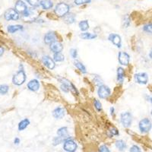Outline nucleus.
I'll use <instances>...</instances> for the list:
<instances>
[{
    "label": "nucleus",
    "mask_w": 152,
    "mask_h": 152,
    "mask_svg": "<svg viewBox=\"0 0 152 152\" xmlns=\"http://www.w3.org/2000/svg\"><path fill=\"white\" fill-rule=\"evenodd\" d=\"M97 94L100 98L107 99L111 94V91L108 86L102 85L99 86L98 90H97Z\"/></svg>",
    "instance_id": "obj_6"
},
{
    "label": "nucleus",
    "mask_w": 152,
    "mask_h": 152,
    "mask_svg": "<svg viewBox=\"0 0 152 152\" xmlns=\"http://www.w3.org/2000/svg\"><path fill=\"white\" fill-rule=\"evenodd\" d=\"M78 26H79L80 30L82 31H86L89 29V23L87 20L81 21L78 24Z\"/></svg>",
    "instance_id": "obj_26"
},
{
    "label": "nucleus",
    "mask_w": 152,
    "mask_h": 152,
    "mask_svg": "<svg viewBox=\"0 0 152 152\" xmlns=\"http://www.w3.org/2000/svg\"><path fill=\"white\" fill-rule=\"evenodd\" d=\"M94 82H95V84H96L97 85H98V86H100V85H103V81L102 79L100 78V76H95L94 78Z\"/></svg>",
    "instance_id": "obj_37"
},
{
    "label": "nucleus",
    "mask_w": 152,
    "mask_h": 152,
    "mask_svg": "<svg viewBox=\"0 0 152 152\" xmlns=\"http://www.w3.org/2000/svg\"><path fill=\"white\" fill-rule=\"evenodd\" d=\"M66 139H64V138H62L60 136H57V137H54L53 139V146H57V145H60L61 143L64 142Z\"/></svg>",
    "instance_id": "obj_27"
},
{
    "label": "nucleus",
    "mask_w": 152,
    "mask_h": 152,
    "mask_svg": "<svg viewBox=\"0 0 152 152\" xmlns=\"http://www.w3.org/2000/svg\"><path fill=\"white\" fill-rule=\"evenodd\" d=\"M149 100H150V102L152 104V97H150V99H149Z\"/></svg>",
    "instance_id": "obj_44"
},
{
    "label": "nucleus",
    "mask_w": 152,
    "mask_h": 152,
    "mask_svg": "<svg viewBox=\"0 0 152 152\" xmlns=\"http://www.w3.org/2000/svg\"><path fill=\"white\" fill-rule=\"evenodd\" d=\"M91 2V0H74V3L76 6H82V5L90 3Z\"/></svg>",
    "instance_id": "obj_33"
},
{
    "label": "nucleus",
    "mask_w": 152,
    "mask_h": 152,
    "mask_svg": "<svg viewBox=\"0 0 152 152\" xmlns=\"http://www.w3.org/2000/svg\"><path fill=\"white\" fill-rule=\"evenodd\" d=\"M4 52H5V50L2 46H0V56H2L3 55Z\"/></svg>",
    "instance_id": "obj_42"
},
{
    "label": "nucleus",
    "mask_w": 152,
    "mask_h": 152,
    "mask_svg": "<svg viewBox=\"0 0 152 152\" xmlns=\"http://www.w3.org/2000/svg\"><path fill=\"white\" fill-rule=\"evenodd\" d=\"M117 76H116V80L118 83L119 84H123L124 82V78L126 77V72H125V69L122 68V67H118L117 68Z\"/></svg>",
    "instance_id": "obj_17"
},
{
    "label": "nucleus",
    "mask_w": 152,
    "mask_h": 152,
    "mask_svg": "<svg viewBox=\"0 0 152 152\" xmlns=\"http://www.w3.org/2000/svg\"><path fill=\"white\" fill-rule=\"evenodd\" d=\"M108 40L110 42H112L116 46H117L118 48H121V46H122V39H121L120 36L119 34L109 33V36H108Z\"/></svg>",
    "instance_id": "obj_11"
},
{
    "label": "nucleus",
    "mask_w": 152,
    "mask_h": 152,
    "mask_svg": "<svg viewBox=\"0 0 152 152\" xmlns=\"http://www.w3.org/2000/svg\"><path fill=\"white\" fill-rule=\"evenodd\" d=\"M63 149L66 152H75L78 149V145L71 138L63 142Z\"/></svg>",
    "instance_id": "obj_5"
},
{
    "label": "nucleus",
    "mask_w": 152,
    "mask_h": 152,
    "mask_svg": "<svg viewBox=\"0 0 152 152\" xmlns=\"http://www.w3.org/2000/svg\"><path fill=\"white\" fill-rule=\"evenodd\" d=\"M64 60H65V58L61 53H56L53 54V60L56 63H61V62L64 61Z\"/></svg>",
    "instance_id": "obj_28"
},
{
    "label": "nucleus",
    "mask_w": 152,
    "mask_h": 152,
    "mask_svg": "<svg viewBox=\"0 0 152 152\" xmlns=\"http://www.w3.org/2000/svg\"><path fill=\"white\" fill-rule=\"evenodd\" d=\"M28 2L33 7H37L40 5V0H27Z\"/></svg>",
    "instance_id": "obj_36"
},
{
    "label": "nucleus",
    "mask_w": 152,
    "mask_h": 152,
    "mask_svg": "<svg viewBox=\"0 0 152 152\" xmlns=\"http://www.w3.org/2000/svg\"><path fill=\"white\" fill-rule=\"evenodd\" d=\"M152 128V123L148 118H144L139 123V129L141 133H148Z\"/></svg>",
    "instance_id": "obj_3"
},
{
    "label": "nucleus",
    "mask_w": 152,
    "mask_h": 152,
    "mask_svg": "<svg viewBox=\"0 0 152 152\" xmlns=\"http://www.w3.org/2000/svg\"><path fill=\"white\" fill-rule=\"evenodd\" d=\"M40 6L43 8V9L49 10L52 9L53 6V3L51 0H41L40 2Z\"/></svg>",
    "instance_id": "obj_19"
},
{
    "label": "nucleus",
    "mask_w": 152,
    "mask_h": 152,
    "mask_svg": "<svg viewBox=\"0 0 152 152\" xmlns=\"http://www.w3.org/2000/svg\"><path fill=\"white\" fill-rule=\"evenodd\" d=\"M57 136H60L62 138H64L67 140V139H71L72 137L69 136V131H68V128L65 126L61 127L57 130Z\"/></svg>",
    "instance_id": "obj_18"
},
{
    "label": "nucleus",
    "mask_w": 152,
    "mask_h": 152,
    "mask_svg": "<svg viewBox=\"0 0 152 152\" xmlns=\"http://www.w3.org/2000/svg\"><path fill=\"white\" fill-rule=\"evenodd\" d=\"M64 21L67 24H71L75 22V15L73 13H68L65 17H64Z\"/></svg>",
    "instance_id": "obj_24"
},
{
    "label": "nucleus",
    "mask_w": 152,
    "mask_h": 152,
    "mask_svg": "<svg viewBox=\"0 0 152 152\" xmlns=\"http://www.w3.org/2000/svg\"><path fill=\"white\" fill-rule=\"evenodd\" d=\"M120 122L124 128H129L132 125V116L129 112H125L121 113Z\"/></svg>",
    "instance_id": "obj_4"
},
{
    "label": "nucleus",
    "mask_w": 152,
    "mask_h": 152,
    "mask_svg": "<svg viewBox=\"0 0 152 152\" xmlns=\"http://www.w3.org/2000/svg\"><path fill=\"white\" fill-rule=\"evenodd\" d=\"M149 57H150L151 59V60H152V48H151V51H150V53H149Z\"/></svg>",
    "instance_id": "obj_43"
},
{
    "label": "nucleus",
    "mask_w": 152,
    "mask_h": 152,
    "mask_svg": "<svg viewBox=\"0 0 152 152\" xmlns=\"http://www.w3.org/2000/svg\"><path fill=\"white\" fill-rule=\"evenodd\" d=\"M42 63L45 66L47 67L50 70H53L56 67V64H55V61L53 60V59H52L49 56H43L42 57Z\"/></svg>",
    "instance_id": "obj_12"
},
{
    "label": "nucleus",
    "mask_w": 152,
    "mask_h": 152,
    "mask_svg": "<svg viewBox=\"0 0 152 152\" xmlns=\"http://www.w3.org/2000/svg\"><path fill=\"white\" fill-rule=\"evenodd\" d=\"M26 74L24 72V69H19L12 78V83L17 86L22 85L26 81Z\"/></svg>",
    "instance_id": "obj_2"
},
{
    "label": "nucleus",
    "mask_w": 152,
    "mask_h": 152,
    "mask_svg": "<svg viewBox=\"0 0 152 152\" xmlns=\"http://www.w3.org/2000/svg\"><path fill=\"white\" fill-rule=\"evenodd\" d=\"M53 116L56 119H61L65 115V109L62 107H57L53 110Z\"/></svg>",
    "instance_id": "obj_13"
},
{
    "label": "nucleus",
    "mask_w": 152,
    "mask_h": 152,
    "mask_svg": "<svg viewBox=\"0 0 152 152\" xmlns=\"http://www.w3.org/2000/svg\"><path fill=\"white\" fill-rule=\"evenodd\" d=\"M30 123L31 122L28 119H23V120L21 121V122L18 123V131H20L21 132V131L24 130L28 126H29V125H30Z\"/></svg>",
    "instance_id": "obj_23"
},
{
    "label": "nucleus",
    "mask_w": 152,
    "mask_h": 152,
    "mask_svg": "<svg viewBox=\"0 0 152 152\" xmlns=\"http://www.w3.org/2000/svg\"><path fill=\"white\" fill-rule=\"evenodd\" d=\"M130 25V18L126 15L123 18V26L125 28H127Z\"/></svg>",
    "instance_id": "obj_34"
},
{
    "label": "nucleus",
    "mask_w": 152,
    "mask_h": 152,
    "mask_svg": "<svg viewBox=\"0 0 152 152\" xmlns=\"http://www.w3.org/2000/svg\"><path fill=\"white\" fill-rule=\"evenodd\" d=\"M24 29V27L21 24H15V25H9L8 26L7 31L9 33H14L18 31H22Z\"/></svg>",
    "instance_id": "obj_20"
},
{
    "label": "nucleus",
    "mask_w": 152,
    "mask_h": 152,
    "mask_svg": "<svg viewBox=\"0 0 152 152\" xmlns=\"http://www.w3.org/2000/svg\"><path fill=\"white\" fill-rule=\"evenodd\" d=\"M97 35L96 33H91L89 32H84L80 34V37L83 40H94L97 38Z\"/></svg>",
    "instance_id": "obj_21"
},
{
    "label": "nucleus",
    "mask_w": 152,
    "mask_h": 152,
    "mask_svg": "<svg viewBox=\"0 0 152 152\" xmlns=\"http://www.w3.org/2000/svg\"><path fill=\"white\" fill-rule=\"evenodd\" d=\"M93 104H94V107L95 109H96L97 112H100L102 110V104H101V103H100L98 100H97V99L94 100Z\"/></svg>",
    "instance_id": "obj_31"
},
{
    "label": "nucleus",
    "mask_w": 152,
    "mask_h": 152,
    "mask_svg": "<svg viewBox=\"0 0 152 152\" xmlns=\"http://www.w3.org/2000/svg\"><path fill=\"white\" fill-rule=\"evenodd\" d=\"M15 9L18 13L23 14L24 11L28 9V7H27L26 4L24 3L23 1H21V0H18L16 2V3H15Z\"/></svg>",
    "instance_id": "obj_16"
},
{
    "label": "nucleus",
    "mask_w": 152,
    "mask_h": 152,
    "mask_svg": "<svg viewBox=\"0 0 152 152\" xmlns=\"http://www.w3.org/2000/svg\"><path fill=\"white\" fill-rule=\"evenodd\" d=\"M119 130L117 129L116 127H111L109 129V131H108V136L109 138H112L113 136H119Z\"/></svg>",
    "instance_id": "obj_29"
},
{
    "label": "nucleus",
    "mask_w": 152,
    "mask_h": 152,
    "mask_svg": "<svg viewBox=\"0 0 152 152\" xmlns=\"http://www.w3.org/2000/svg\"><path fill=\"white\" fill-rule=\"evenodd\" d=\"M43 41L46 44L50 45L52 43L57 41V35L54 31H49L43 37Z\"/></svg>",
    "instance_id": "obj_10"
},
{
    "label": "nucleus",
    "mask_w": 152,
    "mask_h": 152,
    "mask_svg": "<svg viewBox=\"0 0 152 152\" xmlns=\"http://www.w3.org/2000/svg\"><path fill=\"white\" fill-rule=\"evenodd\" d=\"M118 60L120 65L127 66L129 65L130 63V56L126 52L124 51H120L118 54Z\"/></svg>",
    "instance_id": "obj_8"
},
{
    "label": "nucleus",
    "mask_w": 152,
    "mask_h": 152,
    "mask_svg": "<svg viewBox=\"0 0 152 152\" xmlns=\"http://www.w3.org/2000/svg\"><path fill=\"white\" fill-rule=\"evenodd\" d=\"M69 9H70V7L68 4L65 2H60L55 7L54 12L58 17L62 18V17H65L67 14L69 13Z\"/></svg>",
    "instance_id": "obj_1"
},
{
    "label": "nucleus",
    "mask_w": 152,
    "mask_h": 152,
    "mask_svg": "<svg viewBox=\"0 0 152 152\" xmlns=\"http://www.w3.org/2000/svg\"><path fill=\"white\" fill-rule=\"evenodd\" d=\"M19 13L15 9H9L4 14V18L6 21H17L19 19Z\"/></svg>",
    "instance_id": "obj_7"
},
{
    "label": "nucleus",
    "mask_w": 152,
    "mask_h": 152,
    "mask_svg": "<svg viewBox=\"0 0 152 152\" xmlns=\"http://www.w3.org/2000/svg\"><path fill=\"white\" fill-rule=\"evenodd\" d=\"M74 65L81 72L83 73V74H86V73H87V70H86L85 66L84 64H82L81 62L78 61V60H75Z\"/></svg>",
    "instance_id": "obj_25"
},
{
    "label": "nucleus",
    "mask_w": 152,
    "mask_h": 152,
    "mask_svg": "<svg viewBox=\"0 0 152 152\" xmlns=\"http://www.w3.org/2000/svg\"><path fill=\"white\" fill-rule=\"evenodd\" d=\"M98 152H110V150L106 145H102L99 147Z\"/></svg>",
    "instance_id": "obj_35"
},
{
    "label": "nucleus",
    "mask_w": 152,
    "mask_h": 152,
    "mask_svg": "<svg viewBox=\"0 0 152 152\" xmlns=\"http://www.w3.org/2000/svg\"><path fill=\"white\" fill-rule=\"evenodd\" d=\"M129 151L130 152H141V149H140V148H139L138 145H132L131 148H130Z\"/></svg>",
    "instance_id": "obj_39"
},
{
    "label": "nucleus",
    "mask_w": 152,
    "mask_h": 152,
    "mask_svg": "<svg viewBox=\"0 0 152 152\" xmlns=\"http://www.w3.org/2000/svg\"><path fill=\"white\" fill-rule=\"evenodd\" d=\"M143 31L146 33H148L152 34V23L145 24V26L143 27Z\"/></svg>",
    "instance_id": "obj_32"
},
{
    "label": "nucleus",
    "mask_w": 152,
    "mask_h": 152,
    "mask_svg": "<svg viewBox=\"0 0 152 152\" xmlns=\"http://www.w3.org/2000/svg\"><path fill=\"white\" fill-rule=\"evenodd\" d=\"M50 49L53 53H61L63 50V46L59 41H55L50 45Z\"/></svg>",
    "instance_id": "obj_15"
},
{
    "label": "nucleus",
    "mask_w": 152,
    "mask_h": 152,
    "mask_svg": "<svg viewBox=\"0 0 152 152\" xmlns=\"http://www.w3.org/2000/svg\"><path fill=\"white\" fill-rule=\"evenodd\" d=\"M9 91V87L7 85H0V94H6Z\"/></svg>",
    "instance_id": "obj_30"
},
{
    "label": "nucleus",
    "mask_w": 152,
    "mask_h": 152,
    "mask_svg": "<svg viewBox=\"0 0 152 152\" xmlns=\"http://www.w3.org/2000/svg\"><path fill=\"white\" fill-rule=\"evenodd\" d=\"M20 142H21V140L19 138H15V139H14V144H15V145H19Z\"/></svg>",
    "instance_id": "obj_41"
},
{
    "label": "nucleus",
    "mask_w": 152,
    "mask_h": 152,
    "mask_svg": "<svg viewBox=\"0 0 152 152\" xmlns=\"http://www.w3.org/2000/svg\"><path fill=\"white\" fill-rule=\"evenodd\" d=\"M70 55H71V56L72 57V59L76 60V58H77V56H78V51H77V50H76V49H74V48L71 49Z\"/></svg>",
    "instance_id": "obj_38"
},
{
    "label": "nucleus",
    "mask_w": 152,
    "mask_h": 152,
    "mask_svg": "<svg viewBox=\"0 0 152 152\" xmlns=\"http://www.w3.org/2000/svg\"><path fill=\"white\" fill-rule=\"evenodd\" d=\"M116 148L119 151H124L127 148L126 143L123 140H117L115 143Z\"/></svg>",
    "instance_id": "obj_22"
},
{
    "label": "nucleus",
    "mask_w": 152,
    "mask_h": 152,
    "mask_svg": "<svg viewBox=\"0 0 152 152\" xmlns=\"http://www.w3.org/2000/svg\"><path fill=\"white\" fill-rule=\"evenodd\" d=\"M109 112H110V115L112 116H115V108L113 107H111L110 109H109Z\"/></svg>",
    "instance_id": "obj_40"
},
{
    "label": "nucleus",
    "mask_w": 152,
    "mask_h": 152,
    "mask_svg": "<svg viewBox=\"0 0 152 152\" xmlns=\"http://www.w3.org/2000/svg\"><path fill=\"white\" fill-rule=\"evenodd\" d=\"M28 90H30L31 91H37L40 88V82L37 79H32L30 82H28L27 85Z\"/></svg>",
    "instance_id": "obj_14"
},
{
    "label": "nucleus",
    "mask_w": 152,
    "mask_h": 152,
    "mask_svg": "<svg viewBox=\"0 0 152 152\" xmlns=\"http://www.w3.org/2000/svg\"><path fill=\"white\" fill-rule=\"evenodd\" d=\"M135 82L140 85H146L148 82V75L145 72L137 73L134 76Z\"/></svg>",
    "instance_id": "obj_9"
},
{
    "label": "nucleus",
    "mask_w": 152,
    "mask_h": 152,
    "mask_svg": "<svg viewBox=\"0 0 152 152\" xmlns=\"http://www.w3.org/2000/svg\"><path fill=\"white\" fill-rule=\"evenodd\" d=\"M151 116H152V109H151Z\"/></svg>",
    "instance_id": "obj_45"
}]
</instances>
